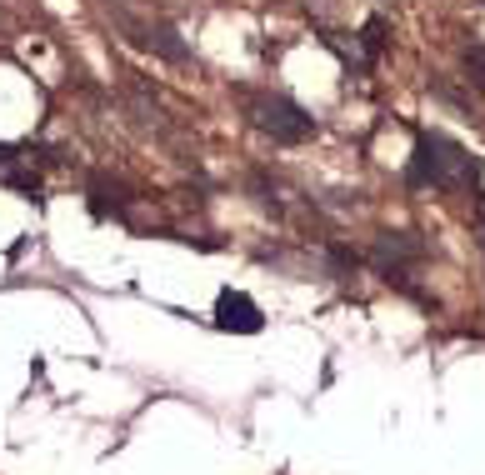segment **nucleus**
<instances>
[{"label": "nucleus", "mask_w": 485, "mask_h": 475, "mask_svg": "<svg viewBox=\"0 0 485 475\" xmlns=\"http://www.w3.org/2000/svg\"><path fill=\"white\" fill-rule=\"evenodd\" d=\"M90 216H96V220L125 216V195H121V190H111V181H105V175H96V181H90Z\"/></svg>", "instance_id": "423d86ee"}, {"label": "nucleus", "mask_w": 485, "mask_h": 475, "mask_svg": "<svg viewBox=\"0 0 485 475\" xmlns=\"http://www.w3.org/2000/svg\"><path fill=\"white\" fill-rule=\"evenodd\" d=\"M361 46H365V56L371 60H381L385 56V46H390V26H385V16H371L361 26Z\"/></svg>", "instance_id": "0eeeda50"}, {"label": "nucleus", "mask_w": 485, "mask_h": 475, "mask_svg": "<svg viewBox=\"0 0 485 475\" xmlns=\"http://www.w3.org/2000/svg\"><path fill=\"white\" fill-rule=\"evenodd\" d=\"M5 185H10V190H26L30 200L40 195V175H30V171H5Z\"/></svg>", "instance_id": "1a4fd4ad"}, {"label": "nucleus", "mask_w": 485, "mask_h": 475, "mask_svg": "<svg viewBox=\"0 0 485 475\" xmlns=\"http://www.w3.org/2000/svg\"><path fill=\"white\" fill-rule=\"evenodd\" d=\"M216 325L230 335H256V331H266V315H260V305L250 301L246 290L226 285V290L216 295Z\"/></svg>", "instance_id": "39448f33"}, {"label": "nucleus", "mask_w": 485, "mask_h": 475, "mask_svg": "<svg viewBox=\"0 0 485 475\" xmlns=\"http://www.w3.org/2000/svg\"><path fill=\"white\" fill-rule=\"evenodd\" d=\"M426 256H430V246L416 236V230H381V236H375V250H371V260H375L381 276H400L410 260H426Z\"/></svg>", "instance_id": "20e7f679"}, {"label": "nucleus", "mask_w": 485, "mask_h": 475, "mask_svg": "<svg viewBox=\"0 0 485 475\" xmlns=\"http://www.w3.org/2000/svg\"><path fill=\"white\" fill-rule=\"evenodd\" d=\"M16 161V145H0V165H10Z\"/></svg>", "instance_id": "9b49d317"}, {"label": "nucleus", "mask_w": 485, "mask_h": 475, "mask_svg": "<svg viewBox=\"0 0 485 475\" xmlns=\"http://www.w3.org/2000/svg\"><path fill=\"white\" fill-rule=\"evenodd\" d=\"M121 30H131V40L141 50H155L161 60H175V66H185L191 60V46L181 40V30L165 26V20H135V16H121Z\"/></svg>", "instance_id": "7ed1b4c3"}, {"label": "nucleus", "mask_w": 485, "mask_h": 475, "mask_svg": "<svg viewBox=\"0 0 485 475\" xmlns=\"http://www.w3.org/2000/svg\"><path fill=\"white\" fill-rule=\"evenodd\" d=\"M406 185L410 190H476L480 185V161L460 141H450V135L420 131Z\"/></svg>", "instance_id": "f257e3e1"}, {"label": "nucleus", "mask_w": 485, "mask_h": 475, "mask_svg": "<svg viewBox=\"0 0 485 475\" xmlns=\"http://www.w3.org/2000/svg\"><path fill=\"white\" fill-rule=\"evenodd\" d=\"M246 111L276 145H305L315 135V115H305L290 95H246Z\"/></svg>", "instance_id": "f03ea898"}, {"label": "nucleus", "mask_w": 485, "mask_h": 475, "mask_svg": "<svg viewBox=\"0 0 485 475\" xmlns=\"http://www.w3.org/2000/svg\"><path fill=\"white\" fill-rule=\"evenodd\" d=\"M460 60H466L470 80H480V86H485V46H466V56H460Z\"/></svg>", "instance_id": "9d476101"}, {"label": "nucleus", "mask_w": 485, "mask_h": 475, "mask_svg": "<svg viewBox=\"0 0 485 475\" xmlns=\"http://www.w3.org/2000/svg\"><path fill=\"white\" fill-rule=\"evenodd\" d=\"M325 266H331V276H335V280H345V276H355L361 256H355L351 246H341V240H331V246H325Z\"/></svg>", "instance_id": "6e6552de"}]
</instances>
